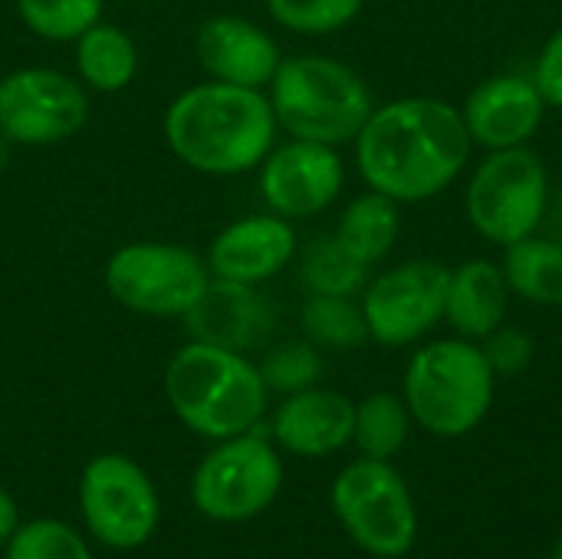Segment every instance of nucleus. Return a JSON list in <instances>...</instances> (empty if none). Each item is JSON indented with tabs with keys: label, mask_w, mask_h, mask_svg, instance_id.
<instances>
[{
	"label": "nucleus",
	"mask_w": 562,
	"mask_h": 559,
	"mask_svg": "<svg viewBox=\"0 0 562 559\" xmlns=\"http://www.w3.org/2000/svg\"><path fill=\"white\" fill-rule=\"evenodd\" d=\"M471 148L458 105L435 96H402L372 109L356 135V165L369 191L422 204L461 178Z\"/></svg>",
	"instance_id": "1"
},
{
	"label": "nucleus",
	"mask_w": 562,
	"mask_h": 559,
	"mask_svg": "<svg viewBox=\"0 0 562 559\" xmlns=\"http://www.w3.org/2000/svg\"><path fill=\"white\" fill-rule=\"evenodd\" d=\"M277 128L280 125L263 89L217 79L178 92L165 112V142L171 155L184 168L214 178L260 168L277 145Z\"/></svg>",
	"instance_id": "2"
},
{
	"label": "nucleus",
	"mask_w": 562,
	"mask_h": 559,
	"mask_svg": "<svg viewBox=\"0 0 562 559\" xmlns=\"http://www.w3.org/2000/svg\"><path fill=\"white\" fill-rule=\"evenodd\" d=\"M165 395L184 428L224 441L257 432L270 392L244 353L191 339L165 369Z\"/></svg>",
	"instance_id": "3"
},
{
	"label": "nucleus",
	"mask_w": 562,
	"mask_h": 559,
	"mask_svg": "<svg viewBox=\"0 0 562 559\" xmlns=\"http://www.w3.org/2000/svg\"><path fill=\"white\" fill-rule=\"evenodd\" d=\"M267 89L277 125L290 138L333 148L356 142L375 109L369 82L352 66L316 53L283 59Z\"/></svg>",
	"instance_id": "4"
},
{
	"label": "nucleus",
	"mask_w": 562,
	"mask_h": 559,
	"mask_svg": "<svg viewBox=\"0 0 562 559\" xmlns=\"http://www.w3.org/2000/svg\"><path fill=\"white\" fill-rule=\"evenodd\" d=\"M494 369L471 339L425 343L405 369V405L412 422L438 438L474 432L494 405Z\"/></svg>",
	"instance_id": "5"
},
{
	"label": "nucleus",
	"mask_w": 562,
	"mask_h": 559,
	"mask_svg": "<svg viewBox=\"0 0 562 559\" xmlns=\"http://www.w3.org/2000/svg\"><path fill=\"white\" fill-rule=\"evenodd\" d=\"M464 208L471 227L497 247L537 234L550 211V175L543 158L527 145L487 152L468 181Z\"/></svg>",
	"instance_id": "6"
},
{
	"label": "nucleus",
	"mask_w": 562,
	"mask_h": 559,
	"mask_svg": "<svg viewBox=\"0 0 562 559\" xmlns=\"http://www.w3.org/2000/svg\"><path fill=\"white\" fill-rule=\"evenodd\" d=\"M333 511L352 544L379 559L405 557L418 537L408 484L389 461L362 458L333 481Z\"/></svg>",
	"instance_id": "7"
},
{
	"label": "nucleus",
	"mask_w": 562,
	"mask_h": 559,
	"mask_svg": "<svg viewBox=\"0 0 562 559\" xmlns=\"http://www.w3.org/2000/svg\"><path fill=\"white\" fill-rule=\"evenodd\" d=\"M102 277L119 306L158 320H181L211 283L207 260L191 247L168 241H135L119 247Z\"/></svg>",
	"instance_id": "8"
},
{
	"label": "nucleus",
	"mask_w": 562,
	"mask_h": 559,
	"mask_svg": "<svg viewBox=\"0 0 562 559\" xmlns=\"http://www.w3.org/2000/svg\"><path fill=\"white\" fill-rule=\"evenodd\" d=\"M283 488V461L277 448L257 435L224 438L194 471L191 501L217 524H240L263 514Z\"/></svg>",
	"instance_id": "9"
},
{
	"label": "nucleus",
	"mask_w": 562,
	"mask_h": 559,
	"mask_svg": "<svg viewBox=\"0 0 562 559\" xmlns=\"http://www.w3.org/2000/svg\"><path fill=\"white\" fill-rule=\"evenodd\" d=\"M79 511L89 534L112 550H138L161 521L151 478L125 455H99L79 478Z\"/></svg>",
	"instance_id": "10"
},
{
	"label": "nucleus",
	"mask_w": 562,
	"mask_h": 559,
	"mask_svg": "<svg viewBox=\"0 0 562 559\" xmlns=\"http://www.w3.org/2000/svg\"><path fill=\"white\" fill-rule=\"evenodd\" d=\"M451 270L438 260H405L366 283L359 306L369 339L385 349H402L425 339L445 320Z\"/></svg>",
	"instance_id": "11"
},
{
	"label": "nucleus",
	"mask_w": 562,
	"mask_h": 559,
	"mask_svg": "<svg viewBox=\"0 0 562 559\" xmlns=\"http://www.w3.org/2000/svg\"><path fill=\"white\" fill-rule=\"evenodd\" d=\"M89 119L79 79L53 66H23L0 79V135L13 145H59Z\"/></svg>",
	"instance_id": "12"
},
{
	"label": "nucleus",
	"mask_w": 562,
	"mask_h": 559,
	"mask_svg": "<svg viewBox=\"0 0 562 559\" xmlns=\"http://www.w3.org/2000/svg\"><path fill=\"white\" fill-rule=\"evenodd\" d=\"M346 185V165L333 145L290 138L260 161V198L267 211L286 221H310L336 204Z\"/></svg>",
	"instance_id": "13"
},
{
	"label": "nucleus",
	"mask_w": 562,
	"mask_h": 559,
	"mask_svg": "<svg viewBox=\"0 0 562 559\" xmlns=\"http://www.w3.org/2000/svg\"><path fill=\"white\" fill-rule=\"evenodd\" d=\"M464 128L474 145L487 152L524 148L547 119V102L530 76L501 72L471 89L461 105Z\"/></svg>",
	"instance_id": "14"
},
{
	"label": "nucleus",
	"mask_w": 562,
	"mask_h": 559,
	"mask_svg": "<svg viewBox=\"0 0 562 559\" xmlns=\"http://www.w3.org/2000/svg\"><path fill=\"white\" fill-rule=\"evenodd\" d=\"M181 320L194 343H207L247 356L273 336L277 306L267 293H260L250 283L211 277L198 303Z\"/></svg>",
	"instance_id": "15"
},
{
	"label": "nucleus",
	"mask_w": 562,
	"mask_h": 559,
	"mask_svg": "<svg viewBox=\"0 0 562 559\" xmlns=\"http://www.w3.org/2000/svg\"><path fill=\"white\" fill-rule=\"evenodd\" d=\"M296 257V231L293 221L280 214H250L227 224L207 250V270L217 280L260 287L283 273Z\"/></svg>",
	"instance_id": "16"
},
{
	"label": "nucleus",
	"mask_w": 562,
	"mask_h": 559,
	"mask_svg": "<svg viewBox=\"0 0 562 559\" xmlns=\"http://www.w3.org/2000/svg\"><path fill=\"white\" fill-rule=\"evenodd\" d=\"M194 49L211 79L250 89H267L283 63L280 43L260 23L234 13L204 20L194 36Z\"/></svg>",
	"instance_id": "17"
},
{
	"label": "nucleus",
	"mask_w": 562,
	"mask_h": 559,
	"mask_svg": "<svg viewBox=\"0 0 562 559\" xmlns=\"http://www.w3.org/2000/svg\"><path fill=\"white\" fill-rule=\"evenodd\" d=\"M356 405L333 389H303L283 399L273 415V438L300 458H326L352 441Z\"/></svg>",
	"instance_id": "18"
},
{
	"label": "nucleus",
	"mask_w": 562,
	"mask_h": 559,
	"mask_svg": "<svg viewBox=\"0 0 562 559\" xmlns=\"http://www.w3.org/2000/svg\"><path fill=\"white\" fill-rule=\"evenodd\" d=\"M510 287L501 264L474 257L451 270L445 297V323L471 343H481L504 326L510 310Z\"/></svg>",
	"instance_id": "19"
},
{
	"label": "nucleus",
	"mask_w": 562,
	"mask_h": 559,
	"mask_svg": "<svg viewBox=\"0 0 562 559\" xmlns=\"http://www.w3.org/2000/svg\"><path fill=\"white\" fill-rule=\"evenodd\" d=\"M76 72L95 92H122L138 72V46L122 26L99 20L76 40Z\"/></svg>",
	"instance_id": "20"
},
{
	"label": "nucleus",
	"mask_w": 562,
	"mask_h": 559,
	"mask_svg": "<svg viewBox=\"0 0 562 559\" xmlns=\"http://www.w3.org/2000/svg\"><path fill=\"white\" fill-rule=\"evenodd\" d=\"M514 297L537 306H562V241L530 234L504 247L501 264Z\"/></svg>",
	"instance_id": "21"
},
{
	"label": "nucleus",
	"mask_w": 562,
	"mask_h": 559,
	"mask_svg": "<svg viewBox=\"0 0 562 559\" xmlns=\"http://www.w3.org/2000/svg\"><path fill=\"white\" fill-rule=\"evenodd\" d=\"M333 234L352 257H359L366 267H375L379 260H385L392 254V247L402 234L398 201H392L379 191H366L346 204Z\"/></svg>",
	"instance_id": "22"
},
{
	"label": "nucleus",
	"mask_w": 562,
	"mask_h": 559,
	"mask_svg": "<svg viewBox=\"0 0 562 559\" xmlns=\"http://www.w3.org/2000/svg\"><path fill=\"white\" fill-rule=\"evenodd\" d=\"M369 270L359 257H352L336 234H319L303 247L300 257V283L306 293L323 297H359L369 283Z\"/></svg>",
	"instance_id": "23"
},
{
	"label": "nucleus",
	"mask_w": 562,
	"mask_h": 559,
	"mask_svg": "<svg viewBox=\"0 0 562 559\" xmlns=\"http://www.w3.org/2000/svg\"><path fill=\"white\" fill-rule=\"evenodd\" d=\"M300 329L303 339H310L316 349H333V353H349L369 343V326L356 297L310 293L300 310Z\"/></svg>",
	"instance_id": "24"
},
{
	"label": "nucleus",
	"mask_w": 562,
	"mask_h": 559,
	"mask_svg": "<svg viewBox=\"0 0 562 559\" xmlns=\"http://www.w3.org/2000/svg\"><path fill=\"white\" fill-rule=\"evenodd\" d=\"M408 425H412V412L405 399L392 392H372L356 405L352 441L359 445L362 458L392 461L408 441Z\"/></svg>",
	"instance_id": "25"
},
{
	"label": "nucleus",
	"mask_w": 562,
	"mask_h": 559,
	"mask_svg": "<svg viewBox=\"0 0 562 559\" xmlns=\"http://www.w3.org/2000/svg\"><path fill=\"white\" fill-rule=\"evenodd\" d=\"M23 26L49 43H76L102 20V0H16Z\"/></svg>",
	"instance_id": "26"
},
{
	"label": "nucleus",
	"mask_w": 562,
	"mask_h": 559,
	"mask_svg": "<svg viewBox=\"0 0 562 559\" xmlns=\"http://www.w3.org/2000/svg\"><path fill=\"white\" fill-rule=\"evenodd\" d=\"M257 369L267 392L293 395L323 379V349H316L310 339H283L263 353Z\"/></svg>",
	"instance_id": "27"
},
{
	"label": "nucleus",
	"mask_w": 562,
	"mask_h": 559,
	"mask_svg": "<svg viewBox=\"0 0 562 559\" xmlns=\"http://www.w3.org/2000/svg\"><path fill=\"white\" fill-rule=\"evenodd\" d=\"M366 0H267L273 23L300 36H329L362 13Z\"/></svg>",
	"instance_id": "28"
},
{
	"label": "nucleus",
	"mask_w": 562,
	"mask_h": 559,
	"mask_svg": "<svg viewBox=\"0 0 562 559\" xmlns=\"http://www.w3.org/2000/svg\"><path fill=\"white\" fill-rule=\"evenodd\" d=\"M7 559H92L86 540L63 521H26L7 540Z\"/></svg>",
	"instance_id": "29"
},
{
	"label": "nucleus",
	"mask_w": 562,
	"mask_h": 559,
	"mask_svg": "<svg viewBox=\"0 0 562 559\" xmlns=\"http://www.w3.org/2000/svg\"><path fill=\"white\" fill-rule=\"evenodd\" d=\"M481 349L494 369V376H520L533 366L537 356V343L527 329L520 326H497L491 336L481 339Z\"/></svg>",
	"instance_id": "30"
},
{
	"label": "nucleus",
	"mask_w": 562,
	"mask_h": 559,
	"mask_svg": "<svg viewBox=\"0 0 562 559\" xmlns=\"http://www.w3.org/2000/svg\"><path fill=\"white\" fill-rule=\"evenodd\" d=\"M530 79L537 82V89H540L547 105L562 109V26L543 43Z\"/></svg>",
	"instance_id": "31"
},
{
	"label": "nucleus",
	"mask_w": 562,
	"mask_h": 559,
	"mask_svg": "<svg viewBox=\"0 0 562 559\" xmlns=\"http://www.w3.org/2000/svg\"><path fill=\"white\" fill-rule=\"evenodd\" d=\"M20 527V511L16 501L0 488V544H7L13 537V530Z\"/></svg>",
	"instance_id": "32"
},
{
	"label": "nucleus",
	"mask_w": 562,
	"mask_h": 559,
	"mask_svg": "<svg viewBox=\"0 0 562 559\" xmlns=\"http://www.w3.org/2000/svg\"><path fill=\"white\" fill-rule=\"evenodd\" d=\"M550 559H562V537L557 540V547H553V557H550Z\"/></svg>",
	"instance_id": "33"
},
{
	"label": "nucleus",
	"mask_w": 562,
	"mask_h": 559,
	"mask_svg": "<svg viewBox=\"0 0 562 559\" xmlns=\"http://www.w3.org/2000/svg\"><path fill=\"white\" fill-rule=\"evenodd\" d=\"M557 214H560V227H562V201H560V211H557ZM562 241V237H560Z\"/></svg>",
	"instance_id": "34"
},
{
	"label": "nucleus",
	"mask_w": 562,
	"mask_h": 559,
	"mask_svg": "<svg viewBox=\"0 0 562 559\" xmlns=\"http://www.w3.org/2000/svg\"><path fill=\"white\" fill-rule=\"evenodd\" d=\"M560 155H562V145H560Z\"/></svg>",
	"instance_id": "35"
}]
</instances>
